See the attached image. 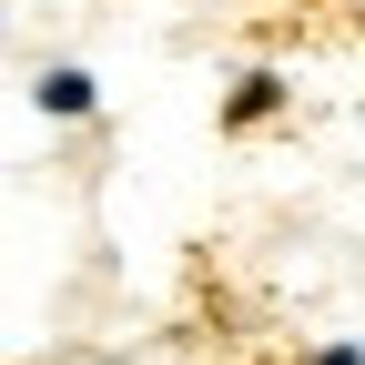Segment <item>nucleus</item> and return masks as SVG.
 <instances>
[{
  "label": "nucleus",
  "mask_w": 365,
  "mask_h": 365,
  "mask_svg": "<svg viewBox=\"0 0 365 365\" xmlns=\"http://www.w3.org/2000/svg\"><path fill=\"white\" fill-rule=\"evenodd\" d=\"M31 102L51 112V122H91V112H102V81H91L81 61H51V71L31 81Z\"/></svg>",
  "instance_id": "1"
},
{
  "label": "nucleus",
  "mask_w": 365,
  "mask_h": 365,
  "mask_svg": "<svg viewBox=\"0 0 365 365\" xmlns=\"http://www.w3.org/2000/svg\"><path fill=\"white\" fill-rule=\"evenodd\" d=\"M294 91H284V71H244L234 91H223V132H254V122H274Z\"/></svg>",
  "instance_id": "2"
},
{
  "label": "nucleus",
  "mask_w": 365,
  "mask_h": 365,
  "mask_svg": "<svg viewBox=\"0 0 365 365\" xmlns=\"http://www.w3.org/2000/svg\"><path fill=\"white\" fill-rule=\"evenodd\" d=\"M304 365H365V345H345V335H335V345H314Z\"/></svg>",
  "instance_id": "3"
}]
</instances>
